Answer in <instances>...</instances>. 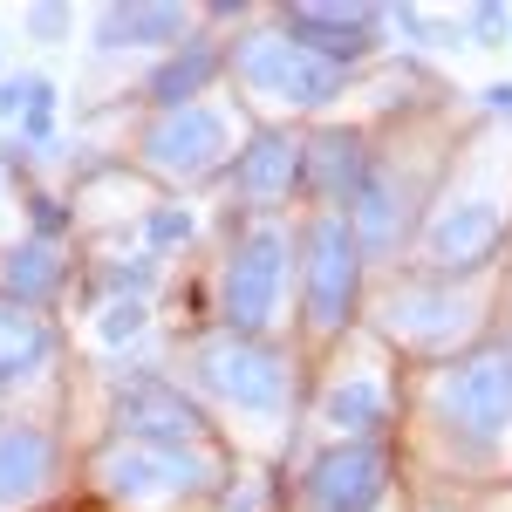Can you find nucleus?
<instances>
[{"mask_svg": "<svg viewBox=\"0 0 512 512\" xmlns=\"http://www.w3.org/2000/svg\"><path fill=\"white\" fill-rule=\"evenodd\" d=\"M512 233V130L472 137L417 226V274H485Z\"/></svg>", "mask_w": 512, "mask_h": 512, "instance_id": "obj_1", "label": "nucleus"}, {"mask_svg": "<svg viewBox=\"0 0 512 512\" xmlns=\"http://www.w3.org/2000/svg\"><path fill=\"white\" fill-rule=\"evenodd\" d=\"M424 431L458 465H499L512 444V335L437 362L424 383Z\"/></svg>", "mask_w": 512, "mask_h": 512, "instance_id": "obj_2", "label": "nucleus"}, {"mask_svg": "<svg viewBox=\"0 0 512 512\" xmlns=\"http://www.w3.org/2000/svg\"><path fill=\"white\" fill-rule=\"evenodd\" d=\"M376 335L403 355H465L492 328V267L485 274H390L376 294Z\"/></svg>", "mask_w": 512, "mask_h": 512, "instance_id": "obj_3", "label": "nucleus"}, {"mask_svg": "<svg viewBox=\"0 0 512 512\" xmlns=\"http://www.w3.org/2000/svg\"><path fill=\"white\" fill-rule=\"evenodd\" d=\"M226 76H233V89L267 123H294V117L328 110V103L349 89L355 69H342V62L315 55L308 41H294L274 21V28H246V35L226 41Z\"/></svg>", "mask_w": 512, "mask_h": 512, "instance_id": "obj_4", "label": "nucleus"}, {"mask_svg": "<svg viewBox=\"0 0 512 512\" xmlns=\"http://www.w3.org/2000/svg\"><path fill=\"white\" fill-rule=\"evenodd\" d=\"M185 383L198 403L226 410V417H287L294 403V362L274 335H192L185 342Z\"/></svg>", "mask_w": 512, "mask_h": 512, "instance_id": "obj_5", "label": "nucleus"}, {"mask_svg": "<svg viewBox=\"0 0 512 512\" xmlns=\"http://www.w3.org/2000/svg\"><path fill=\"white\" fill-rule=\"evenodd\" d=\"M294 246H301V233L287 219H239L233 226L219 287H212L226 335H274V321L287 315V287H294Z\"/></svg>", "mask_w": 512, "mask_h": 512, "instance_id": "obj_6", "label": "nucleus"}, {"mask_svg": "<svg viewBox=\"0 0 512 512\" xmlns=\"http://www.w3.org/2000/svg\"><path fill=\"white\" fill-rule=\"evenodd\" d=\"M96 485L123 506H178V499H219L226 458L212 444H151V437H110L96 451Z\"/></svg>", "mask_w": 512, "mask_h": 512, "instance_id": "obj_7", "label": "nucleus"}, {"mask_svg": "<svg viewBox=\"0 0 512 512\" xmlns=\"http://www.w3.org/2000/svg\"><path fill=\"white\" fill-rule=\"evenodd\" d=\"M294 260H301V267H294V294H301V328H308V342L349 335V315H355V301H362V267H369L349 212H308Z\"/></svg>", "mask_w": 512, "mask_h": 512, "instance_id": "obj_8", "label": "nucleus"}, {"mask_svg": "<svg viewBox=\"0 0 512 512\" xmlns=\"http://www.w3.org/2000/svg\"><path fill=\"white\" fill-rule=\"evenodd\" d=\"M130 151H137V164H144L151 178L178 185V192H198V185L226 178V171H233V158H239V144H233V117H226L219 103L151 110V117L137 123Z\"/></svg>", "mask_w": 512, "mask_h": 512, "instance_id": "obj_9", "label": "nucleus"}, {"mask_svg": "<svg viewBox=\"0 0 512 512\" xmlns=\"http://www.w3.org/2000/svg\"><path fill=\"white\" fill-rule=\"evenodd\" d=\"M117 437H151V444H212V417L178 376L158 369H130V383L110 403Z\"/></svg>", "mask_w": 512, "mask_h": 512, "instance_id": "obj_10", "label": "nucleus"}, {"mask_svg": "<svg viewBox=\"0 0 512 512\" xmlns=\"http://www.w3.org/2000/svg\"><path fill=\"white\" fill-rule=\"evenodd\" d=\"M301 130L294 123H260L246 144H239L233 171H226V185H233V205L246 219H280L294 192H301Z\"/></svg>", "mask_w": 512, "mask_h": 512, "instance_id": "obj_11", "label": "nucleus"}, {"mask_svg": "<svg viewBox=\"0 0 512 512\" xmlns=\"http://www.w3.org/2000/svg\"><path fill=\"white\" fill-rule=\"evenodd\" d=\"M390 499V444H328L301 472V512H376Z\"/></svg>", "mask_w": 512, "mask_h": 512, "instance_id": "obj_12", "label": "nucleus"}, {"mask_svg": "<svg viewBox=\"0 0 512 512\" xmlns=\"http://www.w3.org/2000/svg\"><path fill=\"white\" fill-rule=\"evenodd\" d=\"M315 424L335 431V444H383L396 424V390L390 376L376 369V362H342L335 376H328V390L315 403Z\"/></svg>", "mask_w": 512, "mask_h": 512, "instance_id": "obj_13", "label": "nucleus"}, {"mask_svg": "<svg viewBox=\"0 0 512 512\" xmlns=\"http://www.w3.org/2000/svg\"><path fill=\"white\" fill-rule=\"evenodd\" d=\"M280 28L294 41H308L328 62H369L383 48V28H390V7H342V0H301V7H280Z\"/></svg>", "mask_w": 512, "mask_h": 512, "instance_id": "obj_14", "label": "nucleus"}, {"mask_svg": "<svg viewBox=\"0 0 512 512\" xmlns=\"http://www.w3.org/2000/svg\"><path fill=\"white\" fill-rule=\"evenodd\" d=\"M369 137L362 130H342V123H321L301 144V192L315 198V212H349L362 178H369Z\"/></svg>", "mask_w": 512, "mask_h": 512, "instance_id": "obj_15", "label": "nucleus"}, {"mask_svg": "<svg viewBox=\"0 0 512 512\" xmlns=\"http://www.w3.org/2000/svg\"><path fill=\"white\" fill-rule=\"evenodd\" d=\"M62 478V444L35 417H0V506L28 512L55 492Z\"/></svg>", "mask_w": 512, "mask_h": 512, "instance_id": "obj_16", "label": "nucleus"}, {"mask_svg": "<svg viewBox=\"0 0 512 512\" xmlns=\"http://www.w3.org/2000/svg\"><path fill=\"white\" fill-rule=\"evenodd\" d=\"M62 362V335L41 308L21 301H0V403L7 396H28L35 383H48V369Z\"/></svg>", "mask_w": 512, "mask_h": 512, "instance_id": "obj_17", "label": "nucleus"}, {"mask_svg": "<svg viewBox=\"0 0 512 512\" xmlns=\"http://www.w3.org/2000/svg\"><path fill=\"white\" fill-rule=\"evenodd\" d=\"M198 21H205V7H164V0H130V7H96V48H158V55H171V48H185V41H198Z\"/></svg>", "mask_w": 512, "mask_h": 512, "instance_id": "obj_18", "label": "nucleus"}, {"mask_svg": "<svg viewBox=\"0 0 512 512\" xmlns=\"http://www.w3.org/2000/svg\"><path fill=\"white\" fill-rule=\"evenodd\" d=\"M69 287V246L62 239H41V233H21L0 246V301H21V308H41L62 301Z\"/></svg>", "mask_w": 512, "mask_h": 512, "instance_id": "obj_19", "label": "nucleus"}, {"mask_svg": "<svg viewBox=\"0 0 512 512\" xmlns=\"http://www.w3.org/2000/svg\"><path fill=\"white\" fill-rule=\"evenodd\" d=\"M226 76V41L198 35L185 48L158 55V69L144 76V103L151 110H185V103H205V89Z\"/></svg>", "mask_w": 512, "mask_h": 512, "instance_id": "obj_20", "label": "nucleus"}, {"mask_svg": "<svg viewBox=\"0 0 512 512\" xmlns=\"http://www.w3.org/2000/svg\"><path fill=\"white\" fill-rule=\"evenodd\" d=\"M158 280H164V260H151V253L103 260V267H96V301H151Z\"/></svg>", "mask_w": 512, "mask_h": 512, "instance_id": "obj_21", "label": "nucleus"}, {"mask_svg": "<svg viewBox=\"0 0 512 512\" xmlns=\"http://www.w3.org/2000/svg\"><path fill=\"white\" fill-rule=\"evenodd\" d=\"M137 233H144V253H151V260H164V253L192 246V233H198V212H192V205H178V198H158V205H144Z\"/></svg>", "mask_w": 512, "mask_h": 512, "instance_id": "obj_22", "label": "nucleus"}, {"mask_svg": "<svg viewBox=\"0 0 512 512\" xmlns=\"http://www.w3.org/2000/svg\"><path fill=\"white\" fill-rule=\"evenodd\" d=\"M144 328H151V301H103L96 308V342L103 349H130Z\"/></svg>", "mask_w": 512, "mask_h": 512, "instance_id": "obj_23", "label": "nucleus"}, {"mask_svg": "<svg viewBox=\"0 0 512 512\" xmlns=\"http://www.w3.org/2000/svg\"><path fill=\"white\" fill-rule=\"evenodd\" d=\"M465 28H472L478 48H506L512 41V7L506 0H478V7H465Z\"/></svg>", "mask_w": 512, "mask_h": 512, "instance_id": "obj_24", "label": "nucleus"}, {"mask_svg": "<svg viewBox=\"0 0 512 512\" xmlns=\"http://www.w3.org/2000/svg\"><path fill=\"white\" fill-rule=\"evenodd\" d=\"M76 226V205H62V198H48V192H35L28 198V233H41V239H62Z\"/></svg>", "mask_w": 512, "mask_h": 512, "instance_id": "obj_25", "label": "nucleus"}, {"mask_svg": "<svg viewBox=\"0 0 512 512\" xmlns=\"http://www.w3.org/2000/svg\"><path fill=\"white\" fill-rule=\"evenodd\" d=\"M260 499H267V478H226V492H219V506L226 512H260Z\"/></svg>", "mask_w": 512, "mask_h": 512, "instance_id": "obj_26", "label": "nucleus"}, {"mask_svg": "<svg viewBox=\"0 0 512 512\" xmlns=\"http://www.w3.org/2000/svg\"><path fill=\"white\" fill-rule=\"evenodd\" d=\"M21 21H28V28H35L41 41H62L76 14H69V7H55V0H41V7H28V14H21Z\"/></svg>", "mask_w": 512, "mask_h": 512, "instance_id": "obj_27", "label": "nucleus"}, {"mask_svg": "<svg viewBox=\"0 0 512 512\" xmlns=\"http://www.w3.org/2000/svg\"><path fill=\"white\" fill-rule=\"evenodd\" d=\"M21 110H28V96H21V76H7V82H0V117L21 123Z\"/></svg>", "mask_w": 512, "mask_h": 512, "instance_id": "obj_28", "label": "nucleus"}, {"mask_svg": "<svg viewBox=\"0 0 512 512\" xmlns=\"http://www.w3.org/2000/svg\"><path fill=\"white\" fill-rule=\"evenodd\" d=\"M485 110H492V117H512V82H492V89H485Z\"/></svg>", "mask_w": 512, "mask_h": 512, "instance_id": "obj_29", "label": "nucleus"}, {"mask_svg": "<svg viewBox=\"0 0 512 512\" xmlns=\"http://www.w3.org/2000/svg\"><path fill=\"white\" fill-rule=\"evenodd\" d=\"M0 82H7V76H0Z\"/></svg>", "mask_w": 512, "mask_h": 512, "instance_id": "obj_30", "label": "nucleus"}]
</instances>
